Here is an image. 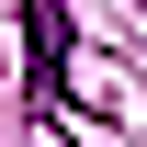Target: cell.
Here are the masks:
<instances>
[{
	"instance_id": "obj_1",
	"label": "cell",
	"mask_w": 147,
	"mask_h": 147,
	"mask_svg": "<svg viewBox=\"0 0 147 147\" xmlns=\"http://www.w3.org/2000/svg\"><path fill=\"white\" fill-rule=\"evenodd\" d=\"M23 68H34V113L68 91V0H23Z\"/></svg>"
}]
</instances>
